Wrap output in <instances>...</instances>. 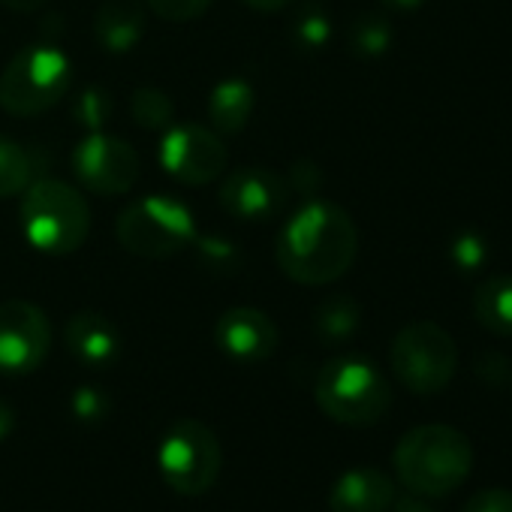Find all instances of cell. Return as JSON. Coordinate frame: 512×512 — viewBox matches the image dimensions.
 Listing matches in <instances>:
<instances>
[{
    "mask_svg": "<svg viewBox=\"0 0 512 512\" xmlns=\"http://www.w3.org/2000/svg\"><path fill=\"white\" fill-rule=\"evenodd\" d=\"M359 253V229L353 217L326 199L302 205L281 229L275 256L281 272L302 287H326L341 281Z\"/></svg>",
    "mask_w": 512,
    "mask_h": 512,
    "instance_id": "cell-1",
    "label": "cell"
},
{
    "mask_svg": "<svg viewBox=\"0 0 512 512\" xmlns=\"http://www.w3.org/2000/svg\"><path fill=\"white\" fill-rule=\"evenodd\" d=\"M401 485L419 497H443L464 485L473 470V443L452 425L431 422L410 428L392 455Z\"/></svg>",
    "mask_w": 512,
    "mask_h": 512,
    "instance_id": "cell-2",
    "label": "cell"
},
{
    "mask_svg": "<svg viewBox=\"0 0 512 512\" xmlns=\"http://www.w3.org/2000/svg\"><path fill=\"white\" fill-rule=\"evenodd\" d=\"M22 232L31 247L49 256L79 250L91 232V208L85 196L58 178H37L22 193Z\"/></svg>",
    "mask_w": 512,
    "mask_h": 512,
    "instance_id": "cell-3",
    "label": "cell"
},
{
    "mask_svg": "<svg viewBox=\"0 0 512 512\" xmlns=\"http://www.w3.org/2000/svg\"><path fill=\"white\" fill-rule=\"evenodd\" d=\"M320 410L341 425H374L392 407V386L383 371L362 356H338L326 362L314 386Z\"/></svg>",
    "mask_w": 512,
    "mask_h": 512,
    "instance_id": "cell-4",
    "label": "cell"
},
{
    "mask_svg": "<svg viewBox=\"0 0 512 512\" xmlns=\"http://www.w3.org/2000/svg\"><path fill=\"white\" fill-rule=\"evenodd\" d=\"M118 244L142 256V260H169V256L193 247L196 241V217L193 211L166 193L133 199L115 223Z\"/></svg>",
    "mask_w": 512,
    "mask_h": 512,
    "instance_id": "cell-5",
    "label": "cell"
},
{
    "mask_svg": "<svg viewBox=\"0 0 512 512\" xmlns=\"http://www.w3.org/2000/svg\"><path fill=\"white\" fill-rule=\"evenodd\" d=\"M73 85V64L55 46L22 49L0 73V109L16 118H37L58 106Z\"/></svg>",
    "mask_w": 512,
    "mask_h": 512,
    "instance_id": "cell-6",
    "label": "cell"
},
{
    "mask_svg": "<svg viewBox=\"0 0 512 512\" xmlns=\"http://www.w3.org/2000/svg\"><path fill=\"white\" fill-rule=\"evenodd\" d=\"M389 362L404 389L413 395H437L455 377L458 347L443 326L416 320L395 335Z\"/></svg>",
    "mask_w": 512,
    "mask_h": 512,
    "instance_id": "cell-7",
    "label": "cell"
},
{
    "mask_svg": "<svg viewBox=\"0 0 512 512\" xmlns=\"http://www.w3.org/2000/svg\"><path fill=\"white\" fill-rule=\"evenodd\" d=\"M220 464H223L220 440L205 422L178 419L166 428L157 449V467L172 491L187 497L205 494L214 485Z\"/></svg>",
    "mask_w": 512,
    "mask_h": 512,
    "instance_id": "cell-8",
    "label": "cell"
},
{
    "mask_svg": "<svg viewBox=\"0 0 512 512\" xmlns=\"http://www.w3.org/2000/svg\"><path fill=\"white\" fill-rule=\"evenodd\" d=\"M73 172L85 190L100 196H121L136 187L142 160L130 142L100 130L88 133L73 148Z\"/></svg>",
    "mask_w": 512,
    "mask_h": 512,
    "instance_id": "cell-9",
    "label": "cell"
},
{
    "mask_svg": "<svg viewBox=\"0 0 512 512\" xmlns=\"http://www.w3.org/2000/svg\"><path fill=\"white\" fill-rule=\"evenodd\" d=\"M160 166L181 184H211L226 172L220 133L202 124H169L160 139Z\"/></svg>",
    "mask_w": 512,
    "mask_h": 512,
    "instance_id": "cell-10",
    "label": "cell"
},
{
    "mask_svg": "<svg viewBox=\"0 0 512 512\" xmlns=\"http://www.w3.org/2000/svg\"><path fill=\"white\" fill-rule=\"evenodd\" d=\"M52 350V323L34 302L0 305V371L31 374Z\"/></svg>",
    "mask_w": 512,
    "mask_h": 512,
    "instance_id": "cell-11",
    "label": "cell"
},
{
    "mask_svg": "<svg viewBox=\"0 0 512 512\" xmlns=\"http://www.w3.org/2000/svg\"><path fill=\"white\" fill-rule=\"evenodd\" d=\"M290 199V184L272 169L247 166L220 175L217 202L220 208L244 223H266L284 211Z\"/></svg>",
    "mask_w": 512,
    "mask_h": 512,
    "instance_id": "cell-12",
    "label": "cell"
},
{
    "mask_svg": "<svg viewBox=\"0 0 512 512\" xmlns=\"http://www.w3.org/2000/svg\"><path fill=\"white\" fill-rule=\"evenodd\" d=\"M214 341L235 362H263L278 350V326L256 308H229L214 326Z\"/></svg>",
    "mask_w": 512,
    "mask_h": 512,
    "instance_id": "cell-13",
    "label": "cell"
},
{
    "mask_svg": "<svg viewBox=\"0 0 512 512\" xmlns=\"http://www.w3.org/2000/svg\"><path fill=\"white\" fill-rule=\"evenodd\" d=\"M67 350L88 368H106L121 356V332L100 311H76L64 332Z\"/></svg>",
    "mask_w": 512,
    "mask_h": 512,
    "instance_id": "cell-14",
    "label": "cell"
},
{
    "mask_svg": "<svg viewBox=\"0 0 512 512\" xmlns=\"http://www.w3.org/2000/svg\"><path fill=\"white\" fill-rule=\"evenodd\" d=\"M395 497V482L383 470L353 467L335 479L329 506L332 512H386Z\"/></svg>",
    "mask_w": 512,
    "mask_h": 512,
    "instance_id": "cell-15",
    "label": "cell"
},
{
    "mask_svg": "<svg viewBox=\"0 0 512 512\" xmlns=\"http://www.w3.org/2000/svg\"><path fill=\"white\" fill-rule=\"evenodd\" d=\"M94 34L109 55L133 52L145 34V7L139 0H106L97 10Z\"/></svg>",
    "mask_w": 512,
    "mask_h": 512,
    "instance_id": "cell-16",
    "label": "cell"
},
{
    "mask_svg": "<svg viewBox=\"0 0 512 512\" xmlns=\"http://www.w3.org/2000/svg\"><path fill=\"white\" fill-rule=\"evenodd\" d=\"M253 112V88L244 79H223L208 97V121L214 133L235 136L247 127Z\"/></svg>",
    "mask_w": 512,
    "mask_h": 512,
    "instance_id": "cell-17",
    "label": "cell"
},
{
    "mask_svg": "<svg viewBox=\"0 0 512 512\" xmlns=\"http://www.w3.org/2000/svg\"><path fill=\"white\" fill-rule=\"evenodd\" d=\"M473 317L491 335L512 338V275H497L476 287Z\"/></svg>",
    "mask_w": 512,
    "mask_h": 512,
    "instance_id": "cell-18",
    "label": "cell"
},
{
    "mask_svg": "<svg viewBox=\"0 0 512 512\" xmlns=\"http://www.w3.org/2000/svg\"><path fill=\"white\" fill-rule=\"evenodd\" d=\"M362 308L350 296H329L314 311V332L323 344H344L359 332Z\"/></svg>",
    "mask_w": 512,
    "mask_h": 512,
    "instance_id": "cell-19",
    "label": "cell"
},
{
    "mask_svg": "<svg viewBox=\"0 0 512 512\" xmlns=\"http://www.w3.org/2000/svg\"><path fill=\"white\" fill-rule=\"evenodd\" d=\"M40 175V166L34 160V154L7 139V136H0V199H7V196H22Z\"/></svg>",
    "mask_w": 512,
    "mask_h": 512,
    "instance_id": "cell-20",
    "label": "cell"
},
{
    "mask_svg": "<svg viewBox=\"0 0 512 512\" xmlns=\"http://www.w3.org/2000/svg\"><path fill=\"white\" fill-rule=\"evenodd\" d=\"M347 43H350V52L356 58L374 61V58H383L389 52V46H392V28L380 16H362V19H356L350 25Z\"/></svg>",
    "mask_w": 512,
    "mask_h": 512,
    "instance_id": "cell-21",
    "label": "cell"
},
{
    "mask_svg": "<svg viewBox=\"0 0 512 512\" xmlns=\"http://www.w3.org/2000/svg\"><path fill=\"white\" fill-rule=\"evenodd\" d=\"M130 115L142 130H166L175 118V106L160 88H136L130 94Z\"/></svg>",
    "mask_w": 512,
    "mask_h": 512,
    "instance_id": "cell-22",
    "label": "cell"
},
{
    "mask_svg": "<svg viewBox=\"0 0 512 512\" xmlns=\"http://www.w3.org/2000/svg\"><path fill=\"white\" fill-rule=\"evenodd\" d=\"M193 247H196V256H199L202 269L211 272V275L226 278V275H235L238 266H241V253H238V247L229 238H220V235H196Z\"/></svg>",
    "mask_w": 512,
    "mask_h": 512,
    "instance_id": "cell-23",
    "label": "cell"
},
{
    "mask_svg": "<svg viewBox=\"0 0 512 512\" xmlns=\"http://www.w3.org/2000/svg\"><path fill=\"white\" fill-rule=\"evenodd\" d=\"M332 40V19L326 16L323 7H308L299 13L293 25V43L302 52H320Z\"/></svg>",
    "mask_w": 512,
    "mask_h": 512,
    "instance_id": "cell-24",
    "label": "cell"
},
{
    "mask_svg": "<svg viewBox=\"0 0 512 512\" xmlns=\"http://www.w3.org/2000/svg\"><path fill=\"white\" fill-rule=\"evenodd\" d=\"M449 260H452V266L461 275H473V272H479L488 263V241L479 232L464 229L449 244Z\"/></svg>",
    "mask_w": 512,
    "mask_h": 512,
    "instance_id": "cell-25",
    "label": "cell"
},
{
    "mask_svg": "<svg viewBox=\"0 0 512 512\" xmlns=\"http://www.w3.org/2000/svg\"><path fill=\"white\" fill-rule=\"evenodd\" d=\"M73 118L85 130L100 133L109 124V118H112V97H109V91H103V88H85L76 97V103H73Z\"/></svg>",
    "mask_w": 512,
    "mask_h": 512,
    "instance_id": "cell-26",
    "label": "cell"
},
{
    "mask_svg": "<svg viewBox=\"0 0 512 512\" xmlns=\"http://www.w3.org/2000/svg\"><path fill=\"white\" fill-rule=\"evenodd\" d=\"M70 410H73V416H76L79 422L97 425V422H103V419L109 416L112 401H109V395H106L103 389H97V386H82V389L73 392Z\"/></svg>",
    "mask_w": 512,
    "mask_h": 512,
    "instance_id": "cell-27",
    "label": "cell"
},
{
    "mask_svg": "<svg viewBox=\"0 0 512 512\" xmlns=\"http://www.w3.org/2000/svg\"><path fill=\"white\" fill-rule=\"evenodd\" d=\"M145 4L157 19L184 25V22L199 19L211 7V0H145Z\"/></svg>",
    "mask_w": 512,
    "mask_h": 512,
    "instance_id": "cell-28",
    "label": "cell"
},
{
    "mask_svg": "<svg viewBox=\"0 0 512 512\" xmlns=\"http://www.w3.org/2000/svg\"><path fill=\"white\" fill-rule=\"evenodd\" d=\"M287 184L299 193V196H314L323 184V172L314 160H296L290 166V178Z\"/></svg>",
    "mask_w": 512,
    "mask_h": 512,
    "instance_id": "cell-29",
    "label": "cell"
},
{
    "mask_svg": "<svg viewBox=\"0 0 512 512\" xmlns=\"http://www.w3.org/2000/svg\"><path fill=\"white\" fill-rule=\"evenodd\" d=\"M461 512H512V491L506 488H485L473 494Z\"/></svg>",
    "mask_w": 512,
    "mask_h": 512,
    "instance_id": "cell-30",
    "label": "cell"
},
{
    "mask_svg": "<svg viewBox=\"0 0 512 512\" xmlns=\"http://www.w3.org/2000/svg\"><path fill=\"white\" fill-rule=\"evenodd\" d=\"M476 374H479L485 383L497 386V383H503V380L509 377V359H506L503 353L488 350V353H482V356H479V362H476Z\"/></svg>",
    "mask_w": 512,
    "mask_h": 512,
    "instance_id": "cell-31",
    "label": "cell"
},
{
    "mask_svg": "<svg viewBox=\"0 0 512 512\" xmlns=\"http://www.w3.org/2000/svg\"><path fill=\"white\" fill-rule=\"evenodd\" d=\"M386 512H434V506L425 497H419V494L410 491L407 497H395Z\"/></svg>",
    "mask_w": 512,
    "mask_h": 512,
    "instance_id": "cell-32",
    "label": "cell"
},
{
    "mask_svg": "<svg viewBox=\"0 0 512 512\" xmlns=\"http://www.w3.org/2000/svg\"><path fill=\"white\" fill-rule=\"evenodd\" d=\"M7 10H13V13H37V10H43L46 4H52V0H0Z\"/></svg>",
    "mask_w": 512,
    "mask_h": 512,
    "instance_id": "cell-33",
    "label": "cell"
},
{
    "mask_svg": "<svg viewBox=\"0 0 512 512\" xmlns=\"http://www.w3.org/2000/svg\"><path fill=\"white\" fill-rule=\"evenodd\" d=\"M241 4L250 10H260V13H278V10L290 7L293 0H241Z\"/></svg>",
    "mask_w": 512,
    "mask_h": 512,
    "instance_id": "cell-34",
    "label": "cell"
},
{
    "mask_svg": "<svg viewBox=\"0 0 512 512\" xmlns=\"http://www.w3.org/2000/svg\"><path fill=\"white\" fill-rule=\"evenodd\" d=\"M13 428H16V413H13V407L4 398H0V440L10 437Z\"/></svg>",
    "mask_w": 512,
    "mask_h": 512,
    "instance_id": "cell-35",
    "label": "cell"
},
{
    "mask_svg": "<svg viewBox=\"0 0 512 512\" xmlns=\"http://www.w3.org/2000/svg\"><path fill=\"white\" fill-rule=\"evenodd\" d=\"M386 7H392V10H401V13H410V10H419L425 0H383Z\"/></svg>",
    "mask_w": 512,
    "mask_h": 512,
    "instance_id": "cell-36",
    "label": "cell"
}]
</instances>
